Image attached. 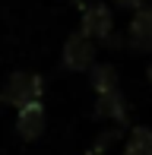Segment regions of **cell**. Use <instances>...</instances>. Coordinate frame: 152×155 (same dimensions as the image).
<instances>
[{
	"instance_id": "cell-1",
	"label": "cell",
	"mask_w": 152,
	"mask_h": 155,
	"mask_svg": "<svg viewBox=\"0 0 152 155\" xmlns=\"http://www.w3.org/2000/svg\"><path fill=\"white\" fill-rule=\"evenodd\" d=\"M41 95H45L41 76L38 73H25V70L13 73L10 79H6L3 92H0V98H3L6 104H13V108H22V104H29V101H38Z\"/></svg>"
},
{
	"instance_id": "cell-2",
	"label": "cell",
	"mask_w": 152,
	"mask_h": 155,
	"mask_svg": "<svg viewBox=\"0 0 152 155\" xmlns=\"http://www.w3.org/2000/svg\"><path fill=\"white\" fill-rule=\"evenodd\" d=\"M60 63H64V70H70V73H86L95 63V41L89 38L86 32H73L70 38L64 41Z\"/></svg>"
},
{
	"instance_id": "cell-3",
	"label": "cell",
	"mask_w": 152,
	"mask_h": 155,
	"mask_svg": "<svg viewBox=\"0 0 152 155\" xmlns=\"http://www.w3.org/2000/svg\"><path fill=\"white\" fill-rule=\"evenodd\" d=\"M95 45H105L111 41V32H114V16L105 3H86L82 6V29Z\"/></svg>"
},
{
	"instance_id": "cell-4",
	"label": "cell",
	"mask_w": 152,
	"mask_h": 155,
	"mask_svg": "<svg viewBox=\"0 0 152 155\" xmlns=\"http://www.w3.org/2000/svg\"><path fill=\"white\" fill-rule=\"evenodd\" d=\"M127 45L140 54H152V6H136L127 29Z\"/></svg>"
},
{
	"instance_id": "cell-5",
	"label": "cell",
	"mask_w": 152,
	"mask_h": 155,
	"mask_svg": "<svg viewBox=\"0 0 152 155\" xmlns=\"http://www.w3.org/2000/svg\"><path fill=\"white\" fill-rule=\"evenodd\" d=\"M45 127H48V114H45L41 98L19 108V114H16V133L25 139V143H35L41 133H45Z\"/></svg>"
},
{
	"instance_id": "cell-6",
	"label": "cell",
	"mask_w": 152,
	"mask_h": 155,
	"mask_svg": "<svg viewBox=\"0 0 152 155\" xmlns=\"http://www.w3.org/2000/svg\"><path fill=\"white\" fill-rule=\"evenodd\" d=\"M95 117H108V120L127 124V117H130V114H127V98H124L121 86L95 95Z\"/></svg>"
},
{
	"instance_id": "cell-7",
	"label": "cell",
	"mask_w": 152,
	"mask_h": 155,
	"mask_svg": "<svg viewBox=\"0 0 152 155\" xmlns=\"http://www.w3.org/2000/svg\"><path fill=\"white\" fill-rule=\"evenodd\" d=\"M86 73H89V82H92V92H95V95L121 86V82H117V70L111 67V63H92Z\"/></svg>"
},
{
	"instance_id": "cell-8",
	"label": "cell",
	"mask_w": 152,
	"mask_h": 155,
	"mask_svg": "<svg viewBox=\"0 0 152 155\" xmlns=\"http://www.w3.org/2000/svg\"><path fill=\"white\" fill-rule=\"evenodd\" d=\"M124 155H152V130L149 127H133L130 130Z\"/></svg>"
},
{
	"instance_id": "cell-9",
	"label": "cell",
	"mask_w": 152,
	"mask_h": 155,
	"mask_svg": "<svg viewBox=\"0 0 152 155\" xmlns=\"http://www.w3.org/2000/svg\"><path fill=\"white\" fill-rule=\"evenodd\" d=\"M143 3H146V0H114V6H121V10H130V13H133L136 6H143Z\"/></svg>"
},
{
	"instance_id": "cell-10",
	"label": "cell",
	"mask_w": 152,
	"mask_h": 155,
	"mask_svg": "<svg viewBox=\"0 0 152 155\" xmlns=\"http://www.w3.org/2000/svg\"><path fill=\"white\" fill-rule=\"evenodd\" d=\"M146 76H149V86H152V63H149V70H146Z\"/></svg>"
},
{
	"instance_id": "cell-11",
	"label": "cell",
	"mask_w": 152,
	"mask_h": 155,
	"mask_svg": "<svg viewBox=\"0 0 152 155\" xmlns=\"http://www.w3.org/2000/svg\"><path fill=\"white\" fill-rule=\"evenodd\" d=\"M73 3H76V6H86V0H73Z\"/></svg>"
}]
</instances>
